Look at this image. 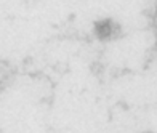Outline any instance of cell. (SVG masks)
Returning a JSON list of instances; mask_svg holds the SVG:
<instances>
[{"label":"cell","instance_id":"obj_1","mask_svg":"<svg viewBox=\"0 0 157 133\" xmlns=\"http://www.w3.org/2000/svg\"><path fill=\"white\" fill-rule=\"evenodd\" d=\"M114 23L112 19H99L95 23V34L99 40H108L112 37Z\"/></svg>","mask_w":157,"mask_h":133},{"label":"cell","instance_id":"obj_2","mask_svg":"<svg viewBox=\"0 0 157 133\" xmlns=\"http://www.w3.org/2000/svg\"><path fill=\"white\" fill-rule=\"evenodd\" d=\"M146 133H149V131H146Z\"/></svg>","mask_w":157,"mask_h":133}]
</instances>
